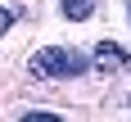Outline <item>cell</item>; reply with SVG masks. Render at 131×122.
Instances as JSON below:
<instances>
[{"instance_id":"3","label":"cell","mask_w":131,"mask_h":122,"mask_svg":"<svg viewBox=\"0 0 131 122\" xmlns=\"http://www.w3.org/2000/svg\"><path fill=\"white\" fill-rule=\"evenodd\" d=\"M95 9H100V0H59V14L68 23H91Z\"/></svg>"},{"instance_id":"4","label":"cell","mask_w":131,"mask_h":122,"mask_svg":"<svg viewBox=\"0 0 131 122\" xmlns=\"http://www.w3.org/2000/svg\"><path fill=\"white\" fill-rule=\"evenodd\" d=\"M18 23V9H9V5H0V36L9 32V27Z\"/></svg>"},{"instance_id":"5","label":"cell","mask_w":131,"mask_h":122,"mask_svg":"<svg viewBox=\"0 0 131 122\" xmlns=\"http://www.w3.org/2000/svg\"><path fill=\"white\" fill-rule=\"evenodd\" d=\"M127 23H131V0H127Z\"/></svg>"},{"instance_id":"2","label":"cell","mask_w":131,"mask_h":122,"mask_svg":"<svg viewBox=\"0 0 131 122\" xmlns=\"http://www.w3.org/2000/svg\"><path fill=\"white\" fill-rule=\"evenodd\" d=\"M91 68H100L104 77H113V72H127V68H131V50H127V45H118V41H100V45H95Z\"/></svg>"},{"instance_id":"1","label":"cell","mask_w":131,"mask_h":122,"mask_svg":"<svg viewBox=\"0 0 131 122\" xmlns=\"http://www.w3.org/2000/svg\"><path fill=\"white\" fill-rule=\"evenodd\" d=\"M32 77L41 81H63V77H81L86 68H91V59L81 50H72V45H45V50L32 54Z\"/></svg>"}]
</instances>
